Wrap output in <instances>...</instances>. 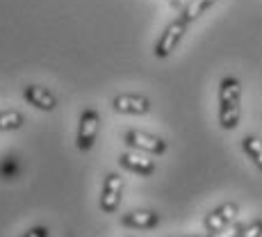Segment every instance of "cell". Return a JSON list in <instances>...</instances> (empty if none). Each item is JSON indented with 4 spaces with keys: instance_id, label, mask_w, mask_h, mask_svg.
Returning a JSON list of instances; mask_svg holds the SVG:
<instances>
[{
    "instance_id": "1",
    "label": "cell",
    "mask_w": 262,
    "mask_h": 237,
    "mask_svg": "<svg viewBox=\"0 0 262 237\" xmlns=\"http://www.w3.org/2000/svg\"><path fill=\"white\" fill-rule=\"evenodd\" d=\"M242 119V84L237 78L226 75L219 82V125L235 130Z\"/></svg>"
},
{
    "instance_id": "2",
    "label": "cell",
    "mask_w": 262,
    "mask_h": 237,
    "mask_svg": "<svg viewBox=\"0 0 262 237\" xmlns=\"http://www.w3.org/2000/svg\"><path fill=\"white\" fill-rule=\"evenodd\" d=\"M189 30V23L185 21L183 16H176L173 21H171L167 28L162 30V34H160V39L155 41V48H153V55L158 59H167L169 55H173V50L180 46V41H183V37L187 34Z\"/></svg>"
},
{
    "instance_id": "3",
    "label": "cell",
    "mask_w": 262,
    "mask_h": 237,
    "mask_svg": "<svg viewBox=\"0 0 262 237\" xmlns=\"http://www.w3.org/2000/svg\"><path fill=\"white\" fill-rule=\"evenodd\" d=\"M98 128H100V114L98 110L87 107L80 112V121H78V148L82 153H89L96 144V137H98Z\"/></svg>"
},
{
    "instance_id": "4",
    "label": "cell",
    "mask_w": 262,
    "mask_h": 237,
    "mask_svg": "<svg viewBox=\"0 0 262 237\" xmlns=\"http://www.w3.org/2000/svg\"><path fill=\"white\" fill-rule=\"evenodd\" d=\"M123 142L135 150H142V153H148V155H162L167 150V142L158 135H150V133H144V130H128L123 135Z\"/></svg>"
},
{
    "instance_id": "5",
    "label": "cell",
    "mask_w": 262,
    "mask_h": 237,
    "mask_svg": "<svg viewBox=\"0 0 262 237\" xmlns=\"http://www.w3.org/2000/svg\"><path fill=\"white\" fill-rule=\"evenodd\" d=\"M123 176L121 174H107L103 183V194H100V210L105 214H112L119 210V203H121V196H123Z\"/></svg>"
},
{
    "instance_id": "6",
    "label": "cell",
    "mask_w": 262,
    "mask_h": 237,
    "mask_svg": "<svg viewBox=\"0 0 262 237\" xmlns=\"http://www.w3.org/2000/svg\"><path fill=\"white\" fill-rule=\"evenodd\" d=\"M239 214V208L237 203H224L219 205V208H214L212 212H208L205 217V230H208L210 235H216V233H224L226 226H230L235 219H237Z\"/></svg>"
},
{
    "instance_id": "7",
    "label": "cell",
    "mask_w": 262,
    "mask_h": 237,
    "mask_svg": "<svg viewBox=\"0 0 262 237\" xmlns=\"http://www.w3.org/2000/svg\"><path fill=\"white\" fill-rule=\"evenodd\" d=\"M112 110L119 114L142 117V114H148L150 100L146 98V96H137V94H119L112 98Z\"/></svg>"
},
{
    "instance_id": "8",
    "label": "cell",
    "mask_w": 262,
    "mask_h": 237,
    "mask_svg": "<svg viewBox=\"0 0 262 237\" xmlns=\"http://www.w3.org/2000/svg\"><path fill=\"white\" fill-rule=\"evenodd\" d=\"M23 98L25 103H30L32 107L41 110V112H53L57 107V98L53 92H48L41 84H25L23 87Z\"/></svg>"
},
{
    "instance_id": "9",
    "label": "cell",
    "mask_w": 262,
    "mask_h": 237,
    "mask_svg": "<svg viewBox=\"0 0 262 237\" xmlns=\"http://www.w3.org/2000/svg\"><path fill=\"white\" fill-rule=\"evenodd\" d=\"M119 164L123 166V169L137 174V176H153V171H155L153 158L144 155L142 150H137V153H121L119 155Z\"/></svg>"
},
{
    "instance_id": "10",
    "label": "cell",
    "mask_w": 262,
    "mask_h": 237,
    "mask_svg": "<svg viewBox=\"0 0 262 237\" xmlns=\"http://www.w3.org/2000/svg\"><path fill=\"white\" fill-rule=\"evenodd\" d=\"M121 224L128 228H139V230H148L155 228L160 224V214L153 210H133V212L121 217Z\"/></svg>"
},
{
    "instance_id": "11",
    "label": "cell",
    "mask_w": 262,
    "mask_h": 237,
    "mask_svg": "<svg viewBox=\"0 0 262 237\" xmlns=\"http://www.w3.org/2000/svg\"><path fill=\"white\" fill-rule=\"evenodd\" d=\"M216 3H219V0H189V3L180 9V16H183L185 21L191 25L194 21H199V18L203 16L208 9H212Z\"/></svg>"
},
{
    "instance_id": "12",
    "label": "cell",
    "mask_w": 262,
    "mask_h": 237,
    "mask_svg": "<svg viewBox=\"0 0 262 237\" xmlns=\"http://www.w3.org/2000/svg\"><path fill=\"white\" fill-rule=\"evenodd\" d=\"M242 150H244V153L251 158V162H253L262 171V142H260V139L253 137V135L242 137Z\"/></svg>"
},
{
    "instance_id": "13",
    "label": "cell",
    "mask_w": 262,
    "mask_h": 237,
    "mask_svg": "<svg viewBox=\"0 0 262 237\" xmlns=\"http://www.w3.org/2000/svg\"><path fill=\"white\" fill-rule=\"evenodd\" d=\"M23 123H25V119L18 110H5V112H0V130H18Z\"/></svg>"
},
{
    "instance_id": "14",
    "label": "cell",
    "mask_w": 262,
    "mask_h": 237,
    "mask_svg": "<svg viewBox=\"0 0 262 237\" xmlns=\"http://www.w3.org/2000/svg\"><path fill=\"white\" fill-rule=\"evenodd\" d=\"M230 237H262V219H255L249 226H242V228H237V233H233Z\"/></svg>"
},
{
    "instance_id": "15",
    "label": "cell",
    "mask_w": 262,
    "mask_h": 237,
    "mask_svg": "<svg viewBox=\"0 0 262 237\" xmlns=\"http://www.w3.org/2000/svg\"><path fill=\"white\" fill-rule=\"evenodd\" d=\"M21 237H50V230L46 228V226H34V228H30L25 235Z\"/></svg>"
},
{
    "instance_id": "16",
    "label": "cell",
    "mask_w": 262,
    "mask_h": 237,
    "mask_svg": "<svg viewBox=\"0 0 262 237\" xmlns=\"http://www.w3.org/2000/svg\"><path fill=\"white\" fill-rule=\"evenodd\" d=\"M187 3H189V0H169V5H171L173 9H183Z\"/></svg>"
},
{
    "instance_id": "17",
    "label": "cell",
    "mask_w": 262,
    "mask_h": 237,
    "mask_svg": "<svg viewBox=\"0 0 262 237\" xmlns=\"http://www.w3.org/2000/svg\"><path fill=\"white\" fill-rule=\"evenodd\" d=\"M210 237H212V235H210Z\"/></svg>"
}]
</instances>
